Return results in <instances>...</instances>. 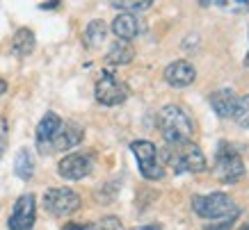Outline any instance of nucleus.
I'll return each mask as SVG.
<instances>
[{
  "label": "nucleus",
  "mask_w": 249,
  "mask_h": 230,
  "mask_svg": "<svg viewBox=\"0 0 249 230\" xmlns=\"http://www.w3.org/2000/svg\"><path fill=\"white\" fill-rule=\"evenodd\" d=\"M158 130L167 146H185L192 144L195 121L181 105H165L158 112Z\"/></svg>",
  "instance_id": "1"
},
{
  "label": "nucleus",
  "mask_w": 249,
  "mask_h": 230,
  "mask_svg": "<svg viewBox=\"0 0 249 230\" xmlns=\"http://www.w3.org/2000/svg\"><path fill=\"white\" fill-rule=\"evenodd\" d=\"M162 160L167 162V166L174 173H204L208 169L204 150L199 148L196 144H185V146H169Z\"/></svg>",
  "instance_id": "2"
},
{
  "label": "nucleus",
  "mask_w": 249,
  "mask_h": 230,
  "mask_svg": "<svg viewBox=\"0 0 249 230\" xmlns=\"http://www.w3.org/2000/svg\"><path fill=\"white\" fill-rule=\"evenodd\" d=\"M215 178L219 182H224V185H235V182H240L245 178V162H242V155L238 153L233 144H229V141H222L217 146V153H215Z\"/></svg>",
  "instance_id": "3"
},
{
  "label": "nucleus",
  "mask_w": 249,
  "mask_h": 230,
  "mask_svg": "<svg viewBox=\"0 0 249 230\" xmlns=\"http://www.w3.org/2000/svg\"><path fill=\"white\" fill-rule=\"evenodd\" d=\"M192 210H195L196 216L201 219H211V221H217V219H224L231 212L238 210V205L233 203V198L224 192H213L206 194V196H192Z\"/></svg>",
  "instance_id": "4"
},
{
  "label": "nucleus",
  "mask_w": 249,
  "mask_h": 230,
  "mask_svg": "<svg viewBox=\"0 0 249 230\" xmlns=\"http://www.w3.org/2000/svg\"><path fill=\"white\" fill-rule=\"evenodd\" d=\"M130 150L137 160V166H140V173H142L146 180H160L165 176V166H162V160H160V150L156 148L153 141L146 139H137L130 141Z\"/></svg>",
  "instance_id": "5"
},
{
  "label": "nucleus",
  "mask_w": 249,
  "mask_h": 230,
  "mask_svg": "<svg viewBox=\"0 0 249 230\" xmlns=\"http://www.w3.org/2000/svg\"><path fill=\"white\" fill-rule=\"evenodd\" d=\"M94 94H96V100L101 105L114 107V105L126 103V98H128V87H126V82L119 80L110 68H106V71H101V75H98Z\"/></svg>",
  "instance_id": "6"
},
{
  "label": "nucleus",
  "mask_w": 249,
  "mask_h": 230,
  "mask_svg": "<svg viewBox=\"0 0 249 230\" xmlns=\"http://www.w3.org/2000/svg\"><path fill=\"white\" fill-rule=\"evenodd\" d=\"M44 208L53 216H69L80 208V196L69 187H51L44 194Z\"/></svg>",
  "instance_id": "7"
},
{
  "label": "nucleus",
  "mask_w": 249,
  "mask_h": 230,
  "mask_svg": "<svg viewBox=\"0 0 249 230\" xmlns=\"http://www.w3.org/2000/svg\"><path fill=\"white\" fill-rule=\"evenodd\" d=\"M37 219V200L32 194H23L14 203V210L7 219L9 230H32Z\"/></svg>",
  "instance_id": "8"
},
{
  "label": "nucleus",
  "mask_w": 249,
  "mask_h": 230,
  "mask_svg": "<svg viewBox=\"0 0 249 230\" xmlns=\"http://www.w3.org/2000/svg\"><path fill=\"white\" fill-rule=\"evenodd\" d=\"M94 169V155L91 153H71L62 157L57 164V173L64 180H83Z\"/></svg>",
  "instance_id": "9"
},
{
  "label": "nucleus",
  "mask_w": 249,
  "mask_h": 230,
  "mask_svg": "<svg viewBox=\"0 0 249 230\" xmlns=\"http://www.w3.org/2000/svg\"><path fill=\"white\" fill-rule=\"evenodd\" d=\"M85 137V128L76 121H69V123H62L57 134L53 137L51 141V146H48V153H53V150H69L78 146Z\"/></svg>",
  "instance_id": "10"
},
{
  "label": "nucleus",
  "mask_w": 249,
  "mask_h": 230,
  "mask_svg": "<svg viewBox=\"0 0 249 230\" xmlns=\"http://www.w3.org/2000/svg\"><path fill=\"white\" fill-rule=\"evenodd\" d=\"M196 78L195 66L190 64L188 60H176L172 64H167L165 68V82L174 89H183V87H190Z\"/></svg>",
  "instance_id": "11"
},
{
  "label": "nucleus",
  "mask_w": 249,
  "mask_h": 230,
  "mask_svg": "<svg viewBox=\"0 0 249 230\" xmlns=\"http://www.w3.org/2000/svg\"><path fill=\"white\" fill-rule=\"evenodd\" d=\"M60 126H62V119H60V114H55V112H46L44 119L39 121V126H37V148L41 150V153H48V146H51L53 137L57 134Z\"/></svg>",
  "instance_id": "12"
},
{
  "label": "nucleus",
  "mask_w": 249,
  "mask_h": 230,
  "mask_svg": "<svg viewBox=\"0 0 249 230\" xmlns=\"http://www.w3.org/2000/svg\"><path fill=\"white\" fill-rule=\"evenodd\" d=\"M213 112L217 114L219 119H231L235 114V105H238V96L233 89H217L208 96Z\"/></svg>",
  "instance_id": "13"
},
{
  "label": "nucleus",
  "mask_w": 249,
  "mask_h": 230,
  "mask_svg": "<svg viewBox=\"0 0 249 230\" xmlns=\"http://www.w3.org/2000/svg\"><path fill=\"white\" fill-rule=\"evenodd\" d=\"M112 32L121 39V41L128 44L130 39H135L137 34L142 32V23L137 21L135 14H119L112 21Z\"/></svg>",
  "instance_id": "14"
},
{
  "label": "nucleus",
  "mask_w": 249,
  "mask_h": 230,
  "mask_svg": "<svg viewBox=\"0 0 249 230\" xmlns=\"http://www.w3.org/2000/svg\"><path fill=\"white\" fill-rule=\"evenodd\" d=\"M35 46H37V41H35V32L30 28H21L12 37V52L16 57H28L35 50Z\"/></svg>",
  "instance_id": "15"
},
{
  "label": "nucleus",
  "mask_w": 249,
  "mask_h": 230,
  "mask_svg": "<svg viewBox=\"0 0 249 230\" xmlns=\"http://www.w3.org/2000/svg\"><path fill=\"white\" fill-rule=\"evenodd\" d=\"M135 57V50L130 48V44L126 41H117V44L110 48V52L106 55V64L107 66H126L130 64Z\"/></svg>",
  "instance_id": "16"
},
{
  "label": "nucleus",
  "mask_w": 249,
  "mask_h": 230,
  "mask_svg": "<svg viewBox=\"0 0 249 230\" xmlns=\"http://www.w3.org/2000/svg\"><path fill=\"white\" fill-rule=\"evenodd\" d=\"M107 37V25L103 21H91L87 28H85V34H83V41L87 48H98V46L106 41Z\"/></svg>",
  "instance_id": "17"
},
{
  "label": "nucleus",
  "mask_w": 249,
  "mask_h": 230,
  "mask_svg": "<svg viewBox=\"0 0 249 230\" xmlns=\"http://www.w3.org/2000/svg\"><path fill=\"white\" fill-rule=\"evenodd\" d=\"M14 173L21 180H30L32 178V173H35V155H32L28 148L18 150L16 162H14Z\"/></svg>",
  "instance_id": "18"
},
{
  "label": "nucleus",
  "mask_w": 249,
  "mask_h": 230,
  "mask_svg": "<svg viewBox=\"0 0 249 230\" xmlns=\"http://www.w3.org/2000/svg\"><path fill=\"white\" fill-rule=\"evenodd\" d=\"M204 7H211V5H215V7H224L227 12H233V14H240V12H249V2L247 0H213V2H201Z\"/></svg>",
  "instance_id": "19"
},
{
  "label": "nucleus",
  "mask_w": 249,
  "mask_h": 230,
  "mask_svg": "<svg viewBox=\"0 0 249 230\" xmlns=\"http://www.w3.org/2000/svg\"><path fill=\"white\" fill-rule=\"evenodd\" d=\"M233 119H235V123H238L240 128H249V94L247 96H242V98H238Z\"/></svg>",
  "instance_id": "20"
},
{
  "label": "nucleus",
  "mask_w": 249,
  "mask_h": 230,
  "mask_svg": "<svg viewBox=\"0 0 249 230\" xmlns=\"http://www.w3.org/2000/svg\"><path fill=\"white\" fill-rule=\"evenodd\" d=\"M114 9H126V14H133V12H144V9H149L153 5L151 0H142V2H126V0H114V2H110Z\"/></svg>",
  "instance_id": "21"
},
{
  "label": "nucleus",
  "mask_w": 249,
  "mask_h": 230,
  "mask_svg": "<svg viewBox=\"0 0 249 230\" xmlns=\"http://www.w3.org/2000/svg\"><path fill=\"white\" fill-rule=\"evenodd\" d=\"M83 230H121V221L117 216H103L101 221L83 226Z\"/></svg>",
  "instance_id": "22"
},
{
  "label": "nucleus",
  "mask_w": 249,
  "mask_h": 230,
  "mask_svg": "<svg viewBox=\"0 0 249 230\" xmlns=\"http://www.w3.org/2000/svg\"><path fill=\"white\" fill-rule=\"evenodd\" d=\"M238 216H240V208L235 210V212H231L229 216H224V219H217V221L206 223L204 230H229L235 223V219H238Z\"/></svg>",
  "instance_id": "23"
},
{
  "label": "nucleus",
  "mask_w": 249,
  "mask_h": 230,
  "mask_svg": "<svg viewBox=\"0 0 249 230\" xmlns=\"http://www.w3.org/2000/svg\"><path fill=\"white\" fill-rule=\"evenodd\" d=\"M7 144H9V123L5 116H0V160H2L5 150H7Z\"/></svg>",
  "instance_id": "24"
},
{
  "label": "nucleus",
  "mask_w": 249,
  "mask_h": 230,
  "mask_svg": "<svg viewBox=\"0 0 249 230\" xmlns=\"http://www.w3.org/2000/svg\"><path fill=\"white\" fill-rule=\"evenodd\" d=\"M55 7H60V2H41L39 5V9H55Z\"/></svg>",
  "instance_id": "25"
},
{
  "label": "nucleus",
  "mask_w": 249,
  "mask_h": 230,
  "mask_svg": "<svg viewBox=\"0 0 249 230\" xmlns=\"http://www.w3.org/2000/svg\"><path fill=\"white\" fill-rule=\"evenodd\" d=\"M137 230H162V226H158V223H149V226H142V228Z\"/></svg>",
  "instance_id": "26"
},
{
  "label": "nucleus",
  "mask_w": 249,
  "mask_h": 230,
  "mask_svg": "<svg viewBox=\"0 0 249 230\" xmlns=\"http://www.w3.org/2000/svg\"><path fill=\"white\" fill-rule=\"evenodd\" d=\"M5 91H7V82H5V80H0V96H2Z\"/></svg>",
  "instance_id": "27"
},
{
  "label": "nucleus",
  "mask_w": 249,
  "mask_h": 230,
  "mask_svg": "<svg viewBox=\"0 0 249 230\" xmlns=\"http://www.w3.org/2000/svg\"><path fill=\"white\" fill-rule=\"evenodd\" d=\"M238 230H249V221H247V223H242V226H240Z\"/></svg>",
  "instance_id": "28"
},
{
  "label": "nucleus",
  "mask_w": 249,
  "mask_h": 230,
  "mask_svg": "<svg viewBox=\"0 0 249 230\" xmlns=\"http://www.w3.org/2000/svg\"><path fill=\"white\" fill-rule=\"evenodd\" d=\"M245 66L249 68V50H247V55H245Z\"/></svg>",
  "instance_id": "29"
}]
</instances>
